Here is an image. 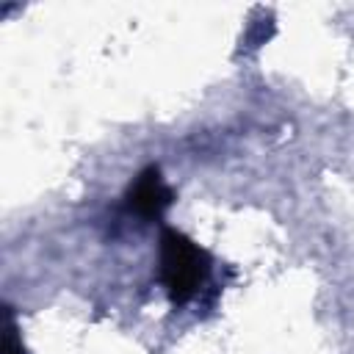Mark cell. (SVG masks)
Returning a JSON list of instances; mask_svg holds the SVG:
<instances>
[{"mask_svg": "<svg viewBox=\"0 0 354 354\" xmlns=\"http://www.w3.org/2000/svg\"><path fill=\"white\" fill-rule=\"evenodd\" d=\"M213 271L210 254L177 230H163L160 235V282L174 307L194 301L207 285Z\"/></svg>", "mask_w": 354, "mask_h": 354, "instance_id": "1", "label": "cell"}, {"mask_svg": "<svg viewBox=\"0 0 354 354\" xmlns=\"http://www.w3.org/2000/svg\"><path fill=\"white\" fill-rule=\"evenodd\" d=\"M171 205V191L158 169H144L127 188V207L144 218H158Z\"/></svg>", "mask_w": 354, "mask_h": 354, "instance_id": "2", "label": "cell"}, {"mask_svg": "<svg viewBox=\"0 0 354 354\" xmlns=\"http://www.w3.org/2000/svg\"><path fill=\"white\" fill-rule=\"evenodd\" d=\"M6 354H25V348H22V340H19V335H17V329H14V326L8 329V340H6Z\"/></svg>", "mask_w": 354, "mask_h": 354, "instance_id": "3", "label": "cell"}]
</instances>
